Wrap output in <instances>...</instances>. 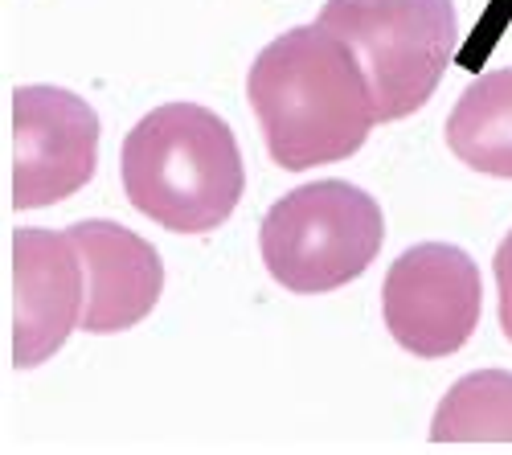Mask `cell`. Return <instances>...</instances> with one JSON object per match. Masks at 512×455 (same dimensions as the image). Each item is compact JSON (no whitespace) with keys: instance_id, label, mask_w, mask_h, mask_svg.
Here are the masks:
<instances>
[{"instance_id":"obj_1","label":"cell","mask_w":512,"mask_h":455,"mask_svg":"<svg viewBox=\"0 0 512 455\" xmlns=\"http://www.w3.org/2000/svg\"><path fill=\"white\" fill-rule=\"evenodd\" d=\"M267 156L287 173L353 156L373 128V91L357 54L324 25L279 33L246 74Z\"/></svg>"},{"instance_id":"obj_2","label":"cell","mask_w":512,"mask_h":455,"mask_svg":"<svg viewBox=\"0 0 512 455\" xmlns=\"http://www.w3.org/2000/svg\"><path fill=\"white\" fill-rule=\"evenodd\" d=\"M127 201L173 234L218 230L242 201L246 169L222 115L201 103H164L123 140Z\"/></svg>"},{"instance_id":"obj_3","label":"cell","mask_w":512,"mask_h":455,"mask_svg":"<svg viewBox=\"0 0 512 455\" xmlns=\"http://www.w3.org/2000/svg\"><path fill=\"white\" fill-rule=\"evenodd\" d=\"M316 25L357 54L377 123L414 115L455 58L451 0H328Z\"/></svg>"},{"instance_id":"obj_4","label":"cell","mask_w":512,"mask_h":455,"mask_svg":"<svg viewBox=\"0 0 512 455\" xmlns=\"http://www.w3.org/2000/svg\"><path fill=\"white\" fill-rule=\"evenodd\" d=\"M381 242V205L349 181H312L291 189L259 226V251L271 279L300 296L353 283L377 259Z\"/></svg>"},{"instance_id":"obj_5","label":"cell","mask_w":512,"mask_h":455,"mask_svg":"<svg viewBox=\"0 0 512 455\" xmlns=\"http://www.w3.org/2000/svg\"><path fill=\"white\" fill-rule=\"evenodd\" d=\"M480 271L447 242H422L394 259L381 287L390 337L414 357H447L472 341L480 324Z\"/></svg>"},{"instance_id":"obj_6","label":"cell","mask_w":512,"mask_h":455,"mask_svg":"<svg viewBox=\"0 0 512 455\" xmlns=\"http://www.w3.org/2000/svg\"><path fill=\"white\" fill-rule=\"evenodd\" d=\"M9 140L13 210H41L66 201L95 177L99 115L87 99L62 87H17Z\"/></svg>"},{"instance_id":"obj_7","label":"cell","mask_w":512,"mask_h":455,"mask_svg":"<svg viewBox=\"0 0 512 455\" xmlns=\"http://www.w3.org/2000/svg\"><path fill=\"white\" fill-rule=\"evenodd\" d=\"M13 369L54 357L87 312V263L70 230H13Z\"/></svg>"},{"instance_id":"obj_8","label":"cell","mask_w":512,"mask_h":455,"mask_svg":"<svg viewBox=\"0 0 512 455\" xmlns=\"http://www.w3.org/2000/svg\"><path fill=\"white\" fill-rule=\"evenodd\" d=\"M70 238L78 242L82 263H87V312L82 328L87 333H123L140 324L164 287V263L156 246L132 234L119 222H74Z\"/></svg>"},{"instance_id":"obj_9","label":"cell","mask_w":512,"mask_h":455,"mask_svg":"<svg viewBox=\"0 0 512 455\" xmlns=\"http://www.w3.org/2000/svg\"><path fill=\"white\" fill-rule=\"evenodd\" d=\"M447 148L484 177L512 181V66L467 87L447 119Z\"/></svg>"},{"instance_id":"obj_10","label":"cell","mask_w":512,"mask_h":455,"mask_svg":"<svg viewBox=\"0 0 512 455\" xmlns=\"http://www.w3.org/2000/svg\"><path fill=\"white\" fill-rule=\"evenodd\" d=\"M435 443H512V374L480 369L459 378L431 419Z\"/></svg>"},{"instance_id":"obj_11","label":"cell","mask_w":512,"mask_h":455,"mask_svg":"<svg viewBox=\"0 0 512 455\" xmlns=\"http://www.w3.org/2000/svg\"><path fill=\"white\" fill-rule=\"evenodd\" d=\"M496 287H500V328L512 341V230L504 234V242L496 246Z\"/></svg>"}]
</instances>
